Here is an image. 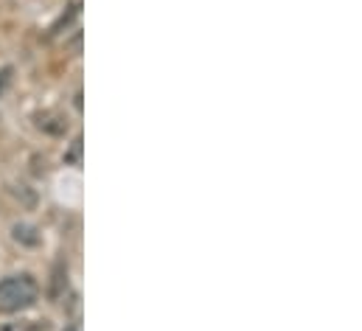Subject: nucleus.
<instances>
[{
	"instance_id": "1",
	"label": "nucleus",
	"mask_w": 362,
	"mask_h": 331,
	"mask_svg": "<svg viewBox=\"0 0 362 331\" xmlns=\"http://www.w3.org/2000/svg\"><path fill=\"white\" fill-rule=\"evenodd\" d=\"M37 301V281L31 275H11L0 281V312H20Z\"/></svg>"
},
{
	"instance_id": "2",
	"label": "nucleus",
	"mask_w": 362,
	"mask_h": 331,
	"mask_svg": "<svg viewBox=\"0 0 362 331\" xmlns=\"http://www.w3.org/2000/svg\"><path fill=\"white\" fill-rule=\"evenodd\" d=\"M37 127L45 129V132H51V135H62V132L68 129V124H65L57 112H42V115H37Z\"/></svg>"
},
{
	"instance_id": "3",
	"label": "nucleus",
	"mask_w": 362,
	"mask_h": 331,
	"mask_svg": "<svg viewBox=\"0 0 362 331\" xmlns=\"http://www.w3.org/2000/svg\"><path fill=\"white\" fill-rule=\"evenodd\" d=\"M14 239H17V242H23V245H28V248H34V245L40 242L37 231H34V228H28V225H14Z\"/></svg>"
},
{
	"instance_id": "4",
	"label": "nucleus",
	"mask_w": 362,
	"mask_h": 331,
	"mask_svg": "<svg viewBox=\"0 0 362 331\" xmlns=\"http://www.w3.org/2000/svg\"><path fill=\"white\" fill-rule=\"evenodd\" d=\"M11 74H14L11 68H3V71H0V95L6 93V87H8V82H11Z\"/></svg>"
},
{
	"instance_id": "5",
	"label": "nucleus",
	"mask_w": 362,
	"mask_h": 331,
	"mask_svg": "<svg viewBox=\"0 0 362 331\" xmlns=\"http://www.w3.org/2000/svg\"><path fill=\"white\" fill-rule=\"evenodd\" d=\"M65 331H82V329H79V326H68Z\"/></svg>"
}]
</instances>
